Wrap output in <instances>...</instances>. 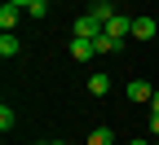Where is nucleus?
<instances>
[{"mask_svg":"<svg viewBox=\"0 0 159 145\" xmlns=\"http://www.w3.org/2000/svg\"><path fill=\"white\" fill-rule=\"evenodd\" d=\"M9 5H18V9H22V5H27V9H31V5H35V0H9Z\"/></svg>","mask_w":159,"mask_h":145,"instance_id":"2eb2a0df","label":"nucleus"},{"mask_svg":"<svg viewBox=\"0 0 159 145\" xmlns=\"http://www.w3.org/2000/svg\"><path fill=\"white\" fill-rule=\"evenodd\" d=\"M150 132H155V136H159V114H150Z\"/></svg>","mask_w":159,"mask_h":145,"instance_id":"4468645a","label":"nucleus"},{"mask_svg":"<svg viewBox=\"0 0 159 145\" xmlns=\"http://www.w3.org/2000/svg\"><path fill=\"white\" fill-rule=\"evenodd\" d=\"M128 145H155V141H128Z\"/></svg>","mask_w":159,"mask_h":145,"instance_id":"dca6fc26","label":"nucleus"},{"mask_svg":"<svg viewBox=\"0 0 159 145\" xmlns=\"http://www.w3.org/2000/svg\"><path fill=\"white\" fill-rule=\"evenodd\" d=\"M102 31H106V35L115 40V44H124V40L133 35V18H124V13H115V18H111V22H106Z\"/></svg>","mask_w":159,"mask_h":145,"instance_id":"f257e3e1","label":"nucleus"},{"mask_svg":"<svg viewBox=\"0 0 159 145\" xmlns=\"http://www.w3.org/2000/svg\"><path fill=\"white\" fill-rule=\"evenodd\" d=\"M89 92L93 97H106L111 92V75H89Z\"/></svg>","mask_w":159,"mask_h":145,"instance_id":"1a4fd4ad","label":"nucleus"},{"mask_svg":"<svg viewBox=\"0 0 159 145\" xmlns=\"http://www.w3.org/2000/svg\"><path fill=\"white\" fill-rule=\"evenodd\" d=\"M97 35H102V22L93 13H80L75 18V40H97Z\"/></svg>","mask_w":159,"mask_h":145,"instance_id":"f03ea898","label":"nucleus"},{"mask_svg":"<svg viewBox=\"0 0 159 145\" xmlns=\"http://www.w3.org/2000/svg\"><path fill=\"white\" fill-rule=\"evenodd\" d=\"M150 114H159V88H155V97H150Z\"/></svg>","mask_w":159,"mask_h":145,"instance_id":"ddd939ff","label":"nucleus"},{"mask_svg":"<svg viewBox=\"0 0 159 145\" xmlns=\"http://www.w3.org/2000/svg\"><path fill=\"white\" fill-rule=\"evenodd\" d=\"M44 145H66V141H44Z\"/></svg>","mask_w":159,"mask_h":145,"instance_id":"f3484780","label":"nucleus"},{"mask_svg":"<svg viewBox=\"0 0 159 145\" xmlns=\"http://www.w3.org/2000/svg\"><path fill=\"white\" fill-rule=\"evenodd\" d=\"M89 13H93V18H97V22H102V27H106V22H111V18L119 13V9L111 5V0H93V9H89Z\"/></svg>","mask_w":159,"mask_h":145,"instance_id":"423d86ee","label":"nucleus"},{"mask_svg":"<svg viewBox=\"0 0 159 145\" xmlns=\"http://www.w3.org/2000/svg\"><path fill=\"white\" fill-rule=\"evenodd\" d=\"M71 57L75 62H89V57H97V44L93 40H71Z\"/></svg>","mask_w":159,"mask_h":145,"instance_id":"39448f33","label":"nucleus"},{"mask_svg":"<svg viewBox=\"0 0 159 145\" xmlns=\"http://www.w3.org/2000/svg\"><path fill=\"white\" fill-rule=\"evenodd\" d=\"M93 44H97V53H119V49H124V44H115V40H111L106 31H102V35H97V40H93Z\"/></svg>","mask_w":159,"mask_h":145,"instance_id":"9b49d317","label":"nucleus"},{"mask_svg":"<svg viewBox=\"0 0 159 145\" xmlns=\"http://www.w3.org/2000/svg\"><path fill=\"white\" fill-rule=\"evenodd\" d=\"M18 18H22V9H18V5H0V27H5V31L18 27Z\"/></svg>","mask_w":159,"mask_h":145,"instance_id":"0eeeda50","label":"nucleus"},{"mask_svg":"<svg viewBox=\"0 0 159 145\" xmlns=\"http://www.w3.org/2000/svg\"><path fill=\"white\" fill-rule=\"evenodd\" d=\"M128 101H137V106H150V97H155V88L146 84V79H128Z\"/></svg>","mask_w":159,"mask_h":145,"instance_id":"7ed1b4c3","label":"nucleus"},{"mask_svg":"<svg viewBox=\"0 0 159 145\" xmlns=\"http://www.w3.org/2000/svg\"><path fill=\"white\" fill-rule=\"evenodd\" d=\"M44 5H49V0H44Z\"/></svg>","mask_w":159,"mask_h":145,"instance_id":"6ab92c4d","label":"nucleus"},{"mask_svg":"<svg viewBox=\"0 0 159 145\" xmlns=\"http://www.w3.org/2000/svg\"><path fill=\"white\" fill-rule=\"evenodd\" d=\"M18 49H22V44H18V35H13V31L0 35V57H18Z\"/></svg>","mask_w":159,"mask_h":145,"instance_id":"6e6552de","label":"nucleus"},{"mask_svg":"<svg viewBox=\"0 0 159 145\" xmlns=\"http://www.w3.org/2000/svg\"><path fill=\"white\" fill-rule=\"evenodd\" d=\"M84 145H115V132H111V128H93Z\"/></svg>","mask_w":159,"mask_h":145,"instance_id":"9d476101","label":"nucleus"},{"mask_svg":"<svg viewBox=\"0 0 159 145\" xmlns=\"http://www.w3.org/2000/svg\"><path fill=\"white\" fill-rule=\"evenodd\" d=\"M155 22H159V13H155Z\"/></svg>","mask_w":159,"mask_h":145,"instance_id":"a211bd4d","label":"nucleus"},{"mask_svg":"<svg viewBox=\"0 0 159 145\" xmlns=\"http://www.w3.org/2000/svg\"><path fill=\"white\" fill-rule=\"evenodd\" d=\"M0 128H5V132L13 128V110H9V106H0Z\"/></svg>","mask_w":159,"mask_h":145,"instance_id":"f8f14e48","label":"nucleus"},{"mask_svg":"<svg viewBox=\"0 0 159 145\" xmlns=\"http://www.w3.org/2000/svg\"><path fill=\"white\" fill-rule=\"evenodd\" d=\"M155 31H159L155 18H133V40H150Z\"/></svg>","mask_w":159,"mask_h":145,"instance_id":"20e7f679","label":"nucleus"}]
</instances>
